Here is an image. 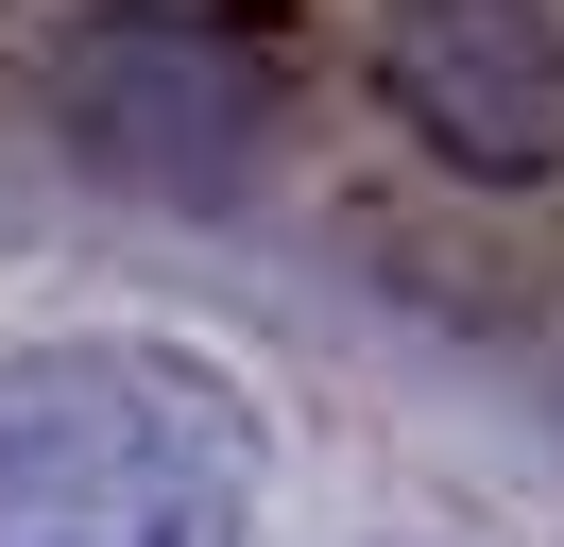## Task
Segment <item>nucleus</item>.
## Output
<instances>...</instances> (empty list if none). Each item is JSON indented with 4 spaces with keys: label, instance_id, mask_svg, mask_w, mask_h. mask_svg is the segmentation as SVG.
I'll return each instance as SVG.
<instances>
[{
    "label": "nucleus",
    "instance_id": "1",
    "mask_svg": "<svg viewBox=\"0 0 564 547\" xmlns=\"http://www.w3.org/2000/svg\"><path fill=\"white\" fill-rule=\"evenodd\" d=\"M0 547H257V410L188 342L0 360Z\"/></svg>",
    "mask_w": 564,
    "mask_h": 547
},
{
    "label": "nucleus",
    "instance_id": "2",
    "mask_svg": "<svg viewBox=\"0 0 564 547\" xmlns=\"http://www.w3.org/2000/svg\"><path fill=\"white\" fill-rule=\"evenodd\" d=\"M377 103L462 189H564V18L547 0H393Z\"/></svg>",
    "mask_w": 564,
    "mask_h": 547
},
{
    "label": "nucleus",
    "instance_id": "3",
    "mask_svg": "<svg viewBox=\"0 0 564 547\" xmlns=\"http://www.w3.org/2000/svg\"><path fill=\"white\" fill-rule=\"evenodd\" d=\"M86 120H104L120 171L240 189V171H257V120H274V86H257L240 52H206V34H120V52H86Z\"/></svg>",
    "mask_w": 564,
    "mask_h": 547
}]
</instances>
